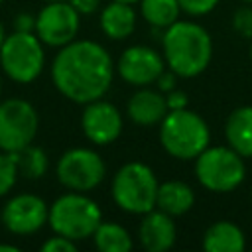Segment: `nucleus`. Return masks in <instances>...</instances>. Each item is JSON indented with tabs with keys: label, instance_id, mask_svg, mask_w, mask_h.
Instances as JSON below:
<instances>
[{
	"label": "nucleus",
	"instance_id": "obj_8",
	"mask_svg": "<svg viewBox=\"0 0 252 252\" xmlns=\"http://www.w3.org/2000/svg\"><path fill=\"white\" fill-rule=\"evenodd\" d=\"M57 181L69 191L89 193L106 177V163L91 148H71L61 154L55 165Z\"/></svg>",
	"mask_w": 252,
	"mask_h": 252
},
{
	"label": "nucleus",
	"instance_id": "obj_10",
	"mask_svg": "<svg viewBox=\"0 0 252 252\" xmlns=\"http://www.w3.org/2000/svg\"><path fill=\"white\" fill-rule=\"evenodd\" d=\"M81 28V14L67 2H45L35 16L33 33L47 47H63L77 39Z\"/></svg>",
	"mask_w": 252,
	"mask_h": 252
},
{
	"label": "nucleus",
	"instance_id": "obj_16",
	"mask_svg": "<svg viewBox=\"0 0 252 252\" xmlns=\"http://www.w3.org/2000/svg\"><path fill=\"white\" fill-rule=\"evenodd\" d=\"M98 26H100V32L108 39H114V41L126 39L136 30V12H134L132 4L110 0L100 10Z\"/></svg>",
	"mask_w": 252,
	"mask_h": 252
},
{
	"label": "nucleus",
	"instance_id": "obj_11",
	"mask_svg": "<svg viewBox=\"0 0 252 252\" xmlns=\"http://www.w3.org/2000/svg\"><path fill=\"white\" fill-rule=\"evenodd\" d=\"M47 203L33 193H18L10 197L0 213L4 228L16 236H28L47 224Z\"/></svg>",
	"mask_w": 252,
	"mask_h": 252
},
{
	"label": "nucleus",
	"instance_id": "obj_22",
	"mask_svg": "<svg viewBox=\"0 0 252 252\" xmlns=\"http://www.w3.org/2000/svg\"><path fill=\"white\" fill-rule=\"evenodd\" d=\"M16 163H18V173L24 175L26 179H41L49 167L47 154L39 146H26L16 154Z\"/></svg>",
	"mask_w": 252,
	"mask_h": 252
},
{
	"label": "nucleus",
	"instance_id": "obj_28",
	"mask_svg": "<svg viewBox=\"0 0 252 252\" xmlns=\"http://www.w3.org/2000/svg\"><path fill=\"white\" fill-rule=\"evenodd\" d=\"M35 28V16L30 12H20L14 18V30L16 32H33Z\"/></svg>",
	"mask_w": 252,
	"mask_h": 252
},
{
	"label": "nucleus",
	"instance_id": "obj_4",
	"mask_svg": "<svg viewBox=\"0 0 252 252\" xmlns=\"http://www.w3.org/2000/svg\"><path fill=\"white\" fill-rule=\"evenodd\" d=\"M211 142V130L203 116L189 108L167 110L159 122V144L175 159H195Z\"/></svg>",
	"mask_w": 252,
	"mask_h": 252
},
{
	"label": "nucleus",
	"instance_id": "obj_21",
	"mask_svg": "<svg viewBox=\"0 0 252 252\" xmlns=\"http://www.w3.org/2000/svg\"><path fill=\"white\" fill-rule=\"evenodd\" d=\"M140 14L154 30H165L179 20L181 8L177 0H140Z\"/></svg>",
	"mask_w": 252,
	"mask_h": 252
},
{
	"label": "nucleus",
	"instance_id": "obj_5",
	"mask_svg": "<svg viewBox=\"0 0 252 252\" xmlns=\"http://www.w3.org/2000/svg\"><path fill=\"white\" fill-rule=\"evenodd\" d=\"M158 185V177L150 165L142 161H128L112 175L110 195L120 211L142 217L156 209Z\"/></svg>",
	"mask_w": 252,
	"mask_h": 252
},
{
	"label": "nucleus",
	"instance_id": "obj_36",
	"mask_svg": "<svg viewBox=\"0 0 252 252\" xmlns=\"http://www.w3.org/2000/svg\"><path fill=\"white\" fill-rule=\"evenodd\" d=\"M0 94H2V79H0Z\"/></svg>",
	"mask_w": 252,
	"mask_h": 252
},
{
	"label": "nucleus",
	"instance_id": "obj_18",
	"mask_svg": "<svg viewBox=\"0 0 252 252\" xmlns=\"http://www.w3.org/2000/svg\"><path fill=\"white\" fill-rule=\"evenodd\" d=\"M195 205V191L189 183L185 181H163L158 185V195H156V209L171 215V217H181L191 207Z\"/></svg>",
	"mask_w": 252,
	"mask_h": 252
},
{
	"label": "nucleus",
	"instance_id": "obj_24",
	"mask_svg": "<svg viewBox=\"0 0 252 252\" xmlns=\"http://www.w3.org/2000/svg\"><path fill=\"white\" fill-rule=\"evenodd\" d=\"M232 28L240 37L252 39V8L242 6L232 16Z\"/></svg>",
	"mask_w": 252,
	"mask_h": 252
},
{
	"label": "nucleus",
	"instance_id": "obj_33",
	"mask_svg": "<svg viewBox=\"0 0 252 252\" xmlns=\"http://www.w3.org/2000/svg\"><path fill=\"white\" fill-rule=\"evenodd\" d=\"M116 2H126V4H138L140 0H116Z\"/></svg>",
	"mask_w": 252,
	"mask_h": 252
},
{
	"label": "nucleus",
	"instance_id": "obj_19",
	"mask_svg": "<svg viewBox=\"0 0 252 252\" xmlns=\"http://www.w3.org/2000/svg\"><path fill=\"white\" fill-rule=\"evenodd\" d=\"M244 246L242 228L230 220H217L203 234V248L207 252H240Z\"/></svg>",
	"mask_w": 252,
	"mask_h": 252
},
{
	"label": "nucleus",
	"instance_id": "obj_38",
	"mask_svg": "<svg viewBox=\"0 0 252 252\" xmlns=\"http://www.w3.org/2000/svg\"><path fill=\"white\" fill-rule=\"evenodd\" d=\"M2 2H4V0H0V4H2Z\"/></svg>",
	"mask_w": 252,
	"mask_h": 252
},
{
	"label": "nucleus",
	"instance_id": "obj_31",
	"mask_svg": "<svg viewBox=\"0 0 252 252\" xmlns=\"http://www.w3.org/2000/svg\"><path fill=\"white\" fill-rule=\"evenodd\" d=\"M0 252H20V248L16 244H4V242H0Z\"/></svg>",
	"mask_w": 252,
	"mask_h": 252
},
{
	"label": "nucleus",
	"instance_id": "obj_2",
	"mask_svg": "<svg viewBox=\"0 0 252 252\" xmlns=\"http://www.w3.org/2000/svg\"><path fill=\"white\" fill-rule=\"evenodd\" d=\"M161 55L169 71L177 77L193 79L209 67L213 59V39L201 24L177 20L163 30Z\"/></svg>",
	"mask_w": 252,
	"mask_h": 252
},
{
	"label": "nucleus",
	"instance_id": "obj_9",
	"mask_svg": "<svg viewBox=\"0 0 252 252\" xmlns=\"http://www.w3.org/2000/svg\"><path fill=\"white\" fill-rule=\"evenodd\" d=\"M39 116L32 102L6 98L0 102V150L18 154L30 146L37 134Z\"/></svg>",
	"mask_w": 252,
	"mask_h": 252
},
{
	"label": "nucleus",
	"instance_id": "obj_30",
	"mask_svg": "<svg viewBox=\"0 0 252 252\" xmlns=\"http://www.w3.org/2000/svg\"><path fill=\"white\" fill-rule=\"evenodd\" d=\"M175 83H177V75H175L173 71H163V73L158 77V81H156L158 91H161L163 94L169 93V91H173V89H175Z\"/></svg>",
	"mask_w": 252,
	"mask_h": 252
},
{
	"label": "nucleus",
	"instance_id": "obj_27",
	"mask_svg": "<svg viewBox=\"0 0 252 252\" xmlns=\"http://www.w3.org/2000/svg\"><path fill=\"white\" fill-rule=\"evenodd\" d=\"M165 104H167V110H179V108H187L189 106V98L183 91L179 89H173L169 93H165Z\"/></svg>",
	"mask_w": 252,
	"mask_h": 252
},
{
	"label": "nucleus",
	"instance_id": "obj_35",
	"mask_svg": "<svg viewBox=\"0 0 252 252\" xmlns=\"http://www.w3.org/2000/svg\"><path fill=\"white\" fill-rule=\"evenodd\" d=\"M250 59H252V43H250Z\"/></svg>",
	"mask_w": 252,
	"mask_h": 252
},
{
	"label": "nucleus",
	"instance_id": "obj_3",
	"mask_svg": "<svg viewBox=\"0 0 252 252\" xmlns=\"http://www.w3.org/2000/svg\"><path fill=\"white\" fill-rule=\"evenodd\" d=\"M100 220L102 211L98 203L81 191H67L59 195L47 211L49 228L75 242L91 238Z\"/></svg>",
	"mask_w": 252,
	"mask_h": 252
},
{
	"label": "nucleus",
	"instance_id": "obj_13",
	"mask_svg": "<svg viewBox=\"0 0 252 252\" xmlns=\"http://www.w3.org/2000/svg\"><path fill=\"white\" fill-rule=\"evenodd\" d=\"M124 118L122 112L108 100L96 98L83 104L81 112V130L89 142L94 146H108L118 140L122 134Z\"/></svg>",
	"mask_w": 252,
	"mask_h": 252
},
{
	"label": "nucleus",
	"instance_id": "obj_34",
	"mask_svg": "<svg viewBox=\"0 0 252 252\" xmlns=\"http://www.w3.org/2000/svg\"><path fill=\"white\" fill-rule=\"evenodd\" d=\"M39 2H43V4H45V2H57V0H39Z\"/></svg>",
	"mask_w": 252,
	"mask_h": 252
},
{
	"label": "nucleus",
	"instance_id": "obj_29",
	"mask_svg": "<svg viewBox=\"0 0 252 252\" xmlns=\"http://www.w3.org/2000/svg\"><path fill=\"white\" fill-rule=\"evenodd\" d=\"M81 16H91L100 8V0H67Z\"/></svg>",
	"mask_w": 252,
	"mask_h": 252
},
{
	"label": "nucleus",
	"instance_id": "obj_23",
	"mask_svg": "<svg viewBox=\"0 0 252 252\" xmlns=\"http://www.w3.org/2000/svg\"><path fill=\"white\" fill-rule=\"evenodd\" d=\"M18 163H16V154H8L0 150V197L8 195L16 181H18Z\"/></svg>",
	"mask_w": 252,
	"mask_h": 252
},
{
	"label": "nucleus",
	"instance_id": "obj_12",
	"mask_svg": "<svg viewBox=\"0 0 252 252\" xmlns=\"http://www.w3.org/2000/svg\"><path fill=\"white\" fill-rule=\"evenodd\" d=\"M114 71L128 85L150 87L165 71V61L163 55L150 45H130L120 53Z\"/></svg>",
	"mask_w": 252,
	"mask_h": 252
},
{
	"label": "nucleus",
	"instance_id": "obj_1",
	"mask_svg": "<svg viewBox=\"0 0 252 252\" xmlns=\"http://www.w3.org/2000/svg\"><path fill=\"white\" fill-rule=\"evenodd\" d=\"M49 75L59 94L71 102L87 104L108 93L114 79V61L98 41L73 39L59 47Z\"/></svg>",
	"mask_w": 252,
	"mask_h": 252
},
{
	"label": "nucleus",
	"instance_id": "obj_7",
	"mask_svg": "<svg viewBox=\"0 0 252 252\" xmlns=\"http://www.w3.org/2000/svg\"><path fill=\"white\" fill-rule=\"evenodd\" d=\"M195 177L211 193H230L246 177L244 158L230 146H207L195 158Z\"/></svg>",
	"mask_w": 252,
	"mask_h": 252
},
{
	"label": "nucleus",
	"instance_id": "obj_17",
	"mask_svg": "<svg viewBox=\"0 0 252 252\" xmlns=\"http://www.w3.org/2000/svg\"><path fill=\"white\" fill-rule=\"evenodd\" d=\"M228 146L242 158H252V104L234 108L224 122Z\"/></svg>",
	"mask_w": 252,
	"mask_h": 252
},
{
	"label": "nucleus",
	"instance_id": "obj_14",
	"mask_svg": "<svg viewBox=\"0 0 252 252\" xmlns=\"http://www.w3.org/2000/svg\"><path fill=\"white\" fill-rule=\"evenodd\" d=\"M177 228L173 217L152 209L142 215V222L138 226V240L146 252H165L175 244Z\"/></svg>",
	"mask_w": 252,
	"mask_h": 252
},
{
	"label": "nucleus",
	"instance_id": "obj_26",
	"mask_svg": "<svg viewBox=\"0 0 252 252\" xmlns=\"http://www.w3.org/2000/svg\"><path fill=\"white\" fill-rule=\"evenodd\" d=\"M41 250L43 252H75L77 250V242L67 238V236H61V234L53 232V236L47 238L41 244Z\"/></svg>",
	"mask_w": 252,
	"mask_h": 252
},
{
	"label": "nucleus",
	"instance_id": "obj_15",
	"mask_svg": "<svg viewBox=\"0 0 252 252\" xmlns=\"http://www.w3.org/2000/svg\"><path fill=\"white\" fill-rule=\"evenodd\" d=\"M126 114L138 126H156L167 114L165 94L158 89L138 87V91L132 93V96L126 102Z\"/></svg>",
	"mask_w": 252,
	"mask_h": 252
},
{
	"label": "nucleus",
	"instance_id": "obj_25",
	"mask_svg": "<svg viewBox=\"0 0 252 252\" xmlns=\"http://www.w3.org/2000/svg\"><path fill=\"white\" fill-rule=\"evenodd\" d=\"M177 2H179L181 12L189 16H205L213 12L220 0H177Z\"/></svg>",
	"mask_w": 252,
	"mask_h": 252
},
{
	"label": "nucleus",
	"instance_id": "obj_37",
	"mask_svg": "<svg viewBox=\"0 0 252 252\" xmlns=\"http://www.w3.org/2000/svg\"><path fill=\"white\" fill-rule=\"evenodd\" d=\"M244 2H250V4H252V0H244Z\"/></svg>",
	"mask_w": 252,
	"mask_h": 252
},
{
	"label": "nucleus",
	"instance_id": "obj_20",
	"mask_svg": "<svg viewBox=\"0 0 252 252\" xmlns=\"http://www.w3.org/2000/svg\"><path fill=\"white\" fill-rule=\"evenodd\" d=\"M93 242L100 252H130L134 246L132 234L118 222L100 220L96 230L93 232Z\"/></svg>",
	"mask_w": 252,
	"mask_h": 252
},
{
	"label": "nucleus",
	"instance_id": "obj_6",
	"mask_svg": "<svg viewBox=\"0 0 252 252\" xmlns=\"http://www.w3.org/2000/svg\"><path fill=\"white\" fill-rule=\"evenodd\" d=\"M0 67L10 81L30 85L45 69V45L33 32L14 30L0 45Z\"/></svg>",
	"mask_w": 252,
	"mask_h": 252
},
{
	"label": "nucleus",
	"instance_id": "obj_32",
	"mask_svg": "<svg viewBox=\"0 0 252 252\" xmlns=\"http://www.w3.org/2000/svg\"><path fill=\"white\" fill-rule=\"evenodd\" d=\"M4 37H6V28H4V24L0 22V45H2V41H4Z\"/></svg>",
	"mask_w": 252,
	"mask_h": 252
}]
</instances>
